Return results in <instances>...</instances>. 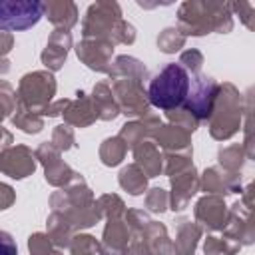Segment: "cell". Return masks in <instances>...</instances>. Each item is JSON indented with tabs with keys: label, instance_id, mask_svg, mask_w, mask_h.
<instances>
[{
	"label": "cell",
	"instance_id": "6da1fadb",
	"mask_svg": "<svg viewBox=\"0 0 255 255\" xmlns=\"http://www.w3.org/2000/svg\"><path fill=\"white\" fill-rule=\"evenodd\" d=\"M149 102L155 108L171 110L185 104L189 96V74L179 64H167L147 88Z\"/></svg>",
	"mask_w": 255,
	"mask_h": 255
},
{
	"label": "cell",
	"instance_id": "7a4b0ae2",
	"mask_svg": "<svg viewBox=\"0 0 255 255\" xmlns=\"http://www.w3.org/2000/svg\"><path fill=\"white\" fill-rule=\"evenodd\" d=\"M44 14L42 2L0 0V30H28Z\"/></svg>",
	"mask_w": 255,
	"mask_h": 255
},
{
	"label": "cell",
	"instance_id": "3957f363",
	"mask_svg": "<svg viewBox=\"0 0 255 255\" xmlns=\"http://www.w3.org/2000/svg\"><path fill=\"white\" fill-rule=\"evenodd\" d=\"M215 94V84L209 80H197V88L191 90V96H187V108L199 116L205 118L211 112V102Z\"/></svg>",
	"mask_w": 255,
	"mask_h": 255
},
{
	"label": "cell",
	"instance_id": "277c9868",
	"mask_svg": "<svg viewBox=\"0 0 255 255\" xmlns=\"http://www.w3.org/2000/svg\"><path fill=\"white\" fill-rule=\"evenodd\" d=\"M0 255H18V247L10 233L0 231Z\"/></svg>",
	"mask_w": 255,
	"mask_h": 255
}]
</instances>
